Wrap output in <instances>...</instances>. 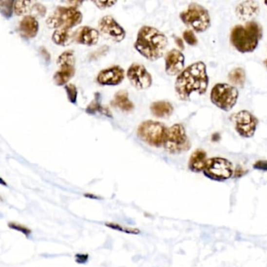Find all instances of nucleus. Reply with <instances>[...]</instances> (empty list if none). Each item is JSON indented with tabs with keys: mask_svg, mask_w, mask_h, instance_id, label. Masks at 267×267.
Wrapping results in <instances>:
<instances>
[{
	"mask_svg": "<svg viewBox=\"0 0 267 267\" xmlns=\"http://www.w3.org/2000/svg\"><path fill=\"white\" fill-rule=\"evenodd\" d=\"M207 68L204 62L197 61L191 64L176 77L175 90L182 101H189L193 94L203 95L209 86Z\"/></svg>",
	"mask_w": 267,
	"mask_h": 267,
	"instance_id": "1",
	"label": "nucleus"
},
{
	"mask_svg": "<svg viewBox=\"0 0 267 267\" xmlns=\"http://www.w3.org/2000/svg\"><path fill=\"white\" fill-rule=\"evenodd\" d=\"M168 46V38L163 32L153 27L144 25L138 32L134 47L151 61H155L163 56Z\"/></svg>",
	"mask_w": 267,
	"mask_h": 267,
	"instance_id": "2",
	"label": "nucleus"
},
{
	"mask_svg": "<svg viewBox=\"0 0 267 267\" xmlns=\"http://www.w3.org/2000/svg\"><path fill=\"white\" fill-rule=\"evenodd\" d=\"M263 37L261 24L255 20L246 23L245 25L237 24L230 32V43L242 54L253 52Z\"/></svg>",
	"mask_w": 267,
	"mask_h": 267,
	"instance_id": "3",
	"label": "nucleus"
},
{
	"mask_svg": "<svg viewBox=\"0 0 267 267\" xmlns=\"http://www.w3.org/2000/svg\"><path fill=\"white\" fill-rule=\"evenodd\" d=\"M81 11L73 6H58L47 18L46 24L50 28L71 29L82 21Z\"/></svg>",
	"mask_w": 267,
	"mask_h": 267,
	"instance_id": "4",
	"label": "nucleus"
},
{
	"mask_svg": "<svg viewBox=\"0 0 267 267\" xmlns=\"http://www.w3.org/2000/svg\"><path fill=\"white\" fill-rule=\"evenodd\" d=\"M180 18L187 26L197 33L206 32L211 26L210 13L202 5L192 2L188 9L180 13Z\"/></svg>",
	"mask_w": 267,
	"mask_h": 267,
	"instance_id": "5",
	"label": "nucleus"
},
{
	"mask_svg": "<svg viewBox=\"0 0 267 267\" xmlns=\"http://www.w3.org/2000/svg\"><path fill=\"white\" fill-rule=\"evenodd\" d=\"M168 128L163 123L153 120L142 122L137 129V136L142 141L154 148L164 146Z\"/></svg>",
	"mask_w": 267,
	"mask_h": 267,
	"instance_id": "6",
	"label": "nucleus"
},
{
	"mask_svg": "<svg viewBox=\"0 0 267 267\" xmlns=\"http://www.w3.org/2000/svg\"><path fill=\"white\" fill-rule=\"evenodd\" d=\"M164 148L171 154H180L187 152L191 148L185 128L181 124H174L168 129Z\"/></svg>",
	"mask_w": 267,
	"mask_h": 267,
	"instance_id": "7",
	"label": "nucleus"
},
{
	"mask_svg": "<svg viewBox=\"0 0 267 267\" xmlns=\"http://www.w3.org/2000/svg\"><path fill=\"white\" fill-rule=\"evenodd\" d=\"M239 93L235 86L227 83L215 84L211 89L210 100L224 112H229L236 105Z\"/></svg>",
	"mask_w": 267,
	"mask_h": 267,
	"instance_id": "8",
	"label": "nucleus"
},
{
	"mask_svg": "<svg viewBox=\"0 0 267 267\" xmlns=\"http://www.w3.org/2000/svg\"><path fill=\"white\" fill-rule=\"evenodd\" d=\"M203 173L206 177L214 181H225L233 176V165L227 158L219 157L209 158Z\"/></svg>",
	"mask_w": 267,
	"mask_h": 267,
	"instance_id": "9",
	"label": "nucleus"
},
{
	"mask_svg": "<svg viewBox=\"0 0 267 267\" xmlns=\"http://www.w3.org/2000/svg\"><path fill=\"white\" fill-rule=\"evenodd\" d=\"M59 69L54 75V82L57 86L67 85L76 74V57L73 50H66L58 57Z\"/></svg>",
	"mask_w": 267,
	"mask_h": 267,
	"instance_id": "10",
	"label": "nucleus"
},
{
	"mask_svg": "<svg viewBox=\"0 0 267 267\" xmlns=\"http://www.w3.org/2000/svg\"><path fill=\"white\" fill-rule=\"evenodd\" d=\"M234 124V128L239 136L243 138H251L255 135L259 120L251 112L242 110L230 117Z\"/></svg>",
	"mask_w": 267,
	"mask_h": 267,
	"instance_id": "11",
	"label": "nucleus"
},
{
	"mask_svg": "<svg viewBox=\"0 0 267 267\" xmlns=\"http://www.w3.org/2000/svg\"><path fill=\"white\" fill-rule=\"evenodd\" d=\"M126 76L136 90H147L152 85V76L143 64L134 63L128 68Z\"/></svg>",
	"mask_w": 267,
	"mask_h": 267,
	"instance_id": "12",
	"label": "nucleus"
},
{
	"mask_svg": "<svg viewBox=\"0 0 267 267\" xmlns=\"http://www.w3.org/2000/svg\"><path fill=\"white\" fill-rule=\"evenodd\" d=\"M98 30L104 37L114 42H120L126 38V31L124 30L113 17L104 16L98 22Z\"/></svg>",
	"mask_w": 267,
	"mask_h": 267,
	"instance_id": "13",
	"label": "nucleus"
},
{
	"mask_svg": "<svg viewBox=\"0 0 267 267\" xmlns=\"http://www.w3.org/2000/svg\"><path fill=\"white\" fill-rule=\"evenodd\" d=\"M125 78V71L120 66H111L98 73L96 81L101 86H118Z\"/></svg>",
	"mask_w": 267,
	"mask_h": 267,
	"instance_id": "14",
	"label": "nucleus"
},
{
	"mask_svg": "<svg viewBox=\"0 0 267 267\" xmlns=\"http://www.w3.org/2000/svg\"><path fill=\"white\" fill-rule=\"evenodd\" d=\"M165 62L168 76H178L184 70L185 57L181 51L176 49H172L166 54Z\"/></svg>",
	"mask_w": 267,
	"mask_h": 267,
	"instance_id": "15",
	"label": "nucleus"
},
{
	"mask_svg": "<svg viewBox=\"0 0 267 267\" xmlns=\"http://www.w3.org/2000/svg\"><path fill=\"white\" fill-rule=\"evenodd\" d=\"M99 31L89 26L80 27L73 35V38L76 42L89 46L96 45L99 41Z\"/></svg>",
	"mask_w": 267,
	"mask_h": 267,
	"instance_id": "16",
	"label": "nucleus"
},
{
	"mask_svg": "<svg viewBox=\"0 0 267 267\" xmlns=\"http://www.w3.org/2000/svg\"><path fill=\"white\" fill-rule=\"evenodd\" d=\"M260 12L259 3L255 1H245L237 5L235 13L240 20L251 21Z\"/></svg>",
	"mask_w": 267,
	"mask_h": 267,
	"instance_id": "17",
	"label": "nucleus"
},
{
	"mask_svg": "<svg viewBox=\"0 0 267 267\" xmlns=\"http://www.w3.org/2000/svg\"><path fill=\"white\" fill-rule=\"evenodd\" d=\"M38 21L32 15L24 16L19 24V33L24 38H35L38 34Z\"/></svg>",
	"mask_w": 267,
	"mask_h": 267,
	"instance_id": "18",
	"label": "nucleus"
},
{
	"mask_svg": "<svg viewBox=\"0 0 267 267\" xmlns=\"http://www.w3.org/2000/svg\"><path fill=\"white\" fill-rule=\"evenodd\" d=\"M207 161L206 152L202 149L196 150L190 157L188 168L193 172H201L205 170Z\"/></svg>",
	"mask_w": 267,
	"mask_h": 267,
	"instance_id": "19",
	"label": "nucleus"
},
{
	"mask_svg": "<svg viewBox=\"0 0 267 267\" xmlns=\"http://www.w3.org/2000/svg\"><path fill=\"white\" fill-rule=\"evenodd\" d=\"M153 115L157 118H169L173 113V106L166 100H158L153 102L150 107Z\"/></svg>",
	"mask_w": 267,
	"mask_h": 267,
	"instance_id": "20",
	"label": "nucleus"
},
{
	"mask_svg": "<svg viewBox=\"0 0 267 267\" xmlns=\"http://www.w3.org/2000/svg\"><path fill=\"white\" fill-rule=\"evenodd\" d=\"M111 104L122 112H130L134 109V103L130 100L129 94L125 90H121L116 93Z\"/></svg>",
	"mask_w": 267,
	"mask_h": 267,
	"instance_id": "21",
	"label": "nucleus"
},
{
	"mask_svg": "<svg viewBox=\"0 0 267 267\" xmlns=\"http://www.w3.org/2000/svg\"><path fill=\"white\" fill-rule=\"evenodd\" d=\"M72 38H73V34L70 32V29H67V28L57 29L53 33V42L58 46H68Z\"/></svg>",
	"mask_w": 267,
	"mask_h": 267,
	"instance_id": "22",
	"label": "nucleus"
},
{
	"mask_svg": "<svg viewBox=\"0 0 267 267\" xmlns=\"http://www.w3.org/2000/svg\"><path fill=\"white\" fill-rule=\"evenodd\" d=\"M86 112L87 114H96V112H98V113H101L110 118H112V115L108 108H104L100 104L98 94H96V97L94 98V100H93V101L87 106Z\"/></svg>",
	"mask_w": 267,
	"mask_h": 267,
	"instance_id": "23",
	"label": "nucleus"
},
{
	"mask_svg": "<svg viewBox=\"0 0 267 267\" xmlns=\"http://www.w3.org/2000/svg\"><path fill=\"white\" fill-rule=\"evenodd\" d=\"M228 78L234 86L243 87L246 81V72L243 68H234L228 74Z\"/></svg>",
	"mask_w": 267,
	"mask_h": 267,
	"instance_id": "24",
	"label": "nucleus"
},
{
	"mask_svg": "<svg viewBox=\"0 0 267 267\" xmlns=\"http://www.w3.org/2000/svg\"><path fill=\"white\" fill-rule=\"evenodd\" d=\"M34 2L31 1H16L14 2V14L18 16H22L28 14L32 10V5Z\"/></svg>",
	"mask_w": 267,
	"mask_h": 267,
	"instance_id": "25",
	"label": "nucleus"
},
{
	"mask_svg": "<svg viewBox=\"0 0 267 267\" xmlns=\"http://www.w3.org/2000/svg\"><path fill=\"white\" fill-rule=\"evenodd\" d=\"M14 1H10V0L0 1V10L5 18H10L12 16L13 12H14Z\"/></svg>",
	"mask_w": 267,
	"mask_h": 267,
	"instance_id": "26",
	"label": "nucleus"
},
{
	"mask_svg": "<svg viewBox=\"0 0 267 267\" xmlns=\"http://www.w3.org/2000/svg\"><path fill=\"white\" fill-rule=\"evenodd\" d=\"M66 94L68 96V99L72 104H76L77 102V97H78V90L74 84H67L64 86Z\"/></svg>",
	"mask_w": 267,
	"mask_h": 267,
	"instance_id": "27",
	"label": "nucleus"
},
{
	"mask_svg": "<svg viewBox=\"0 0 267 267\" xmlns=\"http://www.w3.org/2000/svg\"><path fill=\"white\" fill-rule=\"evenodd\" d=\"M106 226L112 229H115L118 231L123 232V233H132V234H137L140 233V230L136 228H125L123 226L119 225L116 223H108L106 224Z\"/></svg>",
	"mask_w": 267,
	"mask_h": 267,
	"instance_id": "28",
	"label": "nucleus"
},
{
	"mask_svg": "<svg viewBox=\"0 0 267 267\" xmlns=\"http://www.w3.org/2000/svg\"><path fill=\"white\" fill-rule=\"evenodd\" d=\"M32 16L34 18H43L46 14V8L38 2H34L32 7Z\"/></svg>",
	"mask_w": 267,
	"mask_h": 267,
	"instance_id": "29",
	"label": "nucleus"
},
{
	"mask_svg": "<svg viewBox=\"0 0 267 267\" xmlns=\"http://www.w3.org/2000/svg\"><path fill=\"white\" fill-rule=\"evenodd\" d=\"M183 37L185 42L190 46H196L197 44V38L192 30H186L183 33Z\"/></svg>",
	"mask_w": 267,
	"mask_h": 267,
	"instance_id": "30",
	"label": "nucleus"
},
{
	"mask_svg": "<svg viewBox=\"0 0 267 267\" xmlns=\"http://www.w3.org/2000/svg\"><path fill=\"white\" fill-rule=\"evenodd\" d=\"M8 226L9 228H11L12 229L18 230V231L21 232L22 233H24V235L27 236V237L30 235L31 233H32L31 229H28L25 226L18 224V223H15V222H10Z\"/></svg>",
	"mask_w": 267,
	"mask_h": 267,
	"instance_id": "31",
	"label": "nucleus"
},
{
	"mask_svg": "<svg viewBox=\"0 0 267 267\" xmlns=\"http://www.w3.org/2000/svg\"><path fill=\"white\" fill-rule=\"evenodd\" d=\"M116 2H117L116 1H98V2H94V3L97 6L98 8L106 9L114 6Z\"/></svg>",
	"mask_w": 267,
	"mask_h": 267,
	"instance_id": "32",
	"label": "nucleus"
},
{
	"mask_svg": "<svg viewBox=\"0 0 267 267\" xmlns=\"http://www.w3.org/2000/svg\"><path fill=\"white\" fill-rule=\"evenodd\" d=\"M255 170H260V171L267 172V161L261 160L258 161L253 165Z\"/></svg>",
	"mask_w": 267,
	"mask_h": 267,
	"instance_id": "33",
	"label": "nucleus"
},
{
	"mask_svg": "<svg viewBox=\"0 0 267 267\" xmlns=\"http://www.w3.org/2000/svg\"><path fill=\"white\" fill-rule=\"evenodd\" d=\"M88 259H89V255H86V254H78V255L76 256V262L78 263H86L88 261Z\"/></svg>",
	"mask_w": 267,
	"mask_h": 267,
	"instance_id": "34",
	"label": "nucleus"
},
{
	"mask_svg": "<svg viewBox=\"0 0 267 267\" xmlns=\"http://www.w3.org/2000/svg\"><path fill=\"white\" fill-rule=\"evenodd\" d=\"M175 42H176V43H178L177 45L180 46V48L184 49V44H183V41H182L181 38H176Z\"/></svg>",
	"mask_w": 267,
	"mask_h": 267,
	"instance_id": "35",
	"label": "nucleus"
},
{
	"mask_svg": "<svg viewBox=\"0 0 267 267\" xmlns=\"http://www.w3.org/2000/svg\"><path fill=\"white\" fill-rule=\"evenodd\" d=\"M265 64H266V66H267V60H266Z\"/></svg>",
	"mask_w": 267,
	"mask_h": 267,
	"instance_id": "36",
	"label": "nucleus"
},
{
	"mask_svg": "<svg viewBox=\"0 0 267 267\" xmlns=\"http://www.w3.org/2000/svg\"><path fill=\"white\" fill-rule=\"evenodd\" d=\"M264 3H265V4L267 6V1H265V2H264Z\"/></svg>",
	"mask_w": 267,
	"mask_h": 267,
	"instance_id": "37",
	"label": "nucleus"
}]
</instances>
